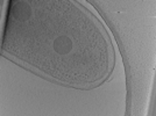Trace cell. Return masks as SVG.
<instances>
[{
  "label": "cell",
  "mask_w": 156,
  "mask_h": 116,
  "mask_svg": "<svg viewBox=\"0 0 156 116\" xmlns=\"http://www.w3.org/2000/svg\"><path fill=\"white\" fill-rule=\"evenodd\" d=\"M72 42L70 39H68L66 36H59L58 39H55L54 42V49L61 55H65L71 50Z\"/></svg>",
  "instance_id": "1"
}]
</instances>
